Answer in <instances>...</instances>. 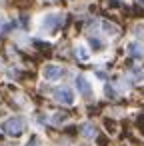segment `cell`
<instances>
[{"instance_id": "10", "label": "cell", "mask_w": 144, "mask_h": 146, "mask_svg": "<svg viewBox=\"0 0 144 146\" xmlns=\"http://www.w3.org/2000/svg\"><path fill=\"white\" fill-rule=\"evenodd\" d=\"M102 30H104L106 34H112V36H114V34H118V28H116L114 24H110V22H106V20L102 22Z\"/></svg>"}, {"instance_id": "11", "label": "cell", "mask_w": 144, "mask_h": 146, "mask_svg": "<svg viewBox=\"0 0 144 146\" xmlns=\"http://www.w3.org/2000/svg\"><path fill=\"white\" fill-rule=\"evenodd\" d=\"M90 46H92V50H102V48H104L102 40L96 38V36H90Z\"/></svg>"}, {"instance_id": "6", "label": "cell", "mask_w": 144, "mask_h": 146, "mask_svg": "<svg viewBox=\"0 0 144 146\" xmlns=\"http://www.w3.org/2000/svg\"><path fill=\"white\" fill-rule=\"evenodd\" d=\"M126 50H128V54H130L132 58H136V60L144 58V44H140V42H128Z\"/></svg>"}, {"instance_id": "15", "label": "cell", "mask_w": 144, "mask_h": 146, "mask_svg": "<svg viewBox=\"0 0 144 146\" xmlns=\"http://www.w3.org/2000/svg\"><path fill=\"white\" fill-rule=\"evenodd\" d=\"M138 2H140V4H142V6H144V0H138Z\"/></svg>"}, {"instance_id": "9", "label": "cell", "mask_w": 144, "mask_h": 146, "mask_svg": "<svg viewBox=\"0 0 144 146\" xmlns=\"http://www.w3.org/2000/svg\"><path fill=\"white\" fill-rule=\"evenodd\" d=\"M48 122H50V124H54V126H60V124H64V122H66V114H62V112H54V114L48 118Z\"/></svg>"}, {"instance_id": "3", "label": "cell", "mask_w": 144, "mask_h": 146, "mask_svg": "<svg viewBox=\"0 0 144 146\" xmlns=\"http://www.w3.org/2000/svg\"><path fill=\"white\" fill-rule=\"evenodd\" d=\"M52 98H54L56 102L64 104V106H72V104L76 102V94H74V90L68 88V86H56V88L52 90Z\"/></svg>"}, {"instance_id": "1", "label": "cell", "mask_w": 144, "mask_h": 146, "mask_svg": "<svg viewBox=\"0 0 144 146\" xmlns=\"http://www.w3.org/2000/svg\"><path fill=\"white\" fill-rule=\"evenodd\" d=\"M26 128V120L22 116H8L0 122V132L6 136H20Z\"/></svg>"}, {"instance_id": "4", "label": "cell", "mask_w": 144, "mask_h": 146, "mask_svg": "<svg viewBox=\"0 0 144 146\" xmlns=\"http://www.w3.org/2000/svg\"><path fill=\"white\" fill-rule=\"evenodd\" d=\"M74 84H76V90H78V94H80L82 98H86V100H92V98H94V88H92L90 80H88L84 74H78V76L74 78Z\"/></svg>"}, {"instance_id": "2", "label": "cell", "mask_w": 144, "mask_h": 146, "mask_svg": "<svg viewBox=\"0 0 144 146\" xmlns=\"http://www.w3.org/2000/svg\"><path fill=\"white\" fill-rule=\"evenodd\" d=\"M64 24V14L62 12H48L40 20V30L42 32H56Z\"/></svg>"}, {"instance_id": "12", "label": "cell", "mask_w": 144, "mask_h": 146, "mask_svg": "<svg viewBox=\"0 0 144 146\" xmlns=\"http://www.w3.org/2000/svg\"><path fill=\"white\" fill-rule=\"evenodd\" d=\"M26 146H42V144H40V138L38 136H30L28 142H26Z\"/></svg>"}, {"instance_id": "16", "label": "cell", "mask_w": 144, "mask_h": 146, "mask_svg": "<svg viewBox=\"0 0 144 146\" xmlns=\"http://www.w3.org/2000/svg\"><path fill=\"white\" fill-rule=\"evenodd\" d=\"M0 70H2V62H0Z\"/></svg>"}, {"instance_id": "14", "label": "cell", "mask_w": 144, "mask_h": 146, "mask_svg": "<svg viewBox=\"0 0 144 146\" xmlns=\"http://www.w3.org/2000/svg\"><path fill=\"white\" fill-rule=\"evenodd\" d=\"M2 26H4V16L0 14V28H2Z\"/></svg>"}, {"instance_id": "5", "label": "cell", "mask_w": 144, "mask_h": 146, "mask_svg": "<svg viewBox=\"0 0 144 146\" xmlns=\"http://www.w3.org/2000/svg\"><path fill=\"white\" fill-rule=\"evenodd\" d=\"M42 76H44V80H48V82H56V80H60V78L64 76V68L58 66V64H46V66L42 68Z\"/></svg>"}, {"instance_id": "8", "label": "cell", "mask_w": 144, "mask_h": 146, "mask_svg": "<svg viewBox=\"0 0 144 146\" xmlns=\"http://www.w3.org/2000/svg\"><path fill=\"white\" fill-rule=\"evenodd\" d=\"M82 136L84 138H96V126L94 124H90V122H86V124H82Z\"/></svg>"}, {"instance_id": "7", "label": "cell", "mask_w": 144, "mask_h": 146, "mask_svg": "<svg viewBox=\"0 0 144 146\" xmlns=\"http://www.w3.org/2000/svg\"><path fill=\"white\" fill-rule=\"evenodd\" d=\"M74 54H76V58H78V60H82V62L90 60V52H88V48H86L84 44H78V46L74 48Z\"/></svg>"}, {"instance_id": "13", "label": "cell", "mask_w": 144, "mask_h": 146, "mask_svg": "<svg viewBox=\"0 0 144 146\" xmlns=\"http://www.w3.org/2000/svg\"><path fill=\"white\" fill-rule=\"evenodd\" d=\"M132 76H134L136 80H142V78H144V70H134V72H132Z\"/></svg>"}]
</instances>
